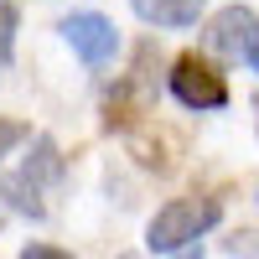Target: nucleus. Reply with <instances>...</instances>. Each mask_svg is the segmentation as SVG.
Listing matches in <instances>:
<instances>
[{"mask_svg": "<svg viewBox=\"0 0 259 259\" xmlns=\"http://www.w3.org/2000/svg\"><path fill=\"white\" fill-rule=\"evenodd\" d=\"M62 36H68V47L89 62V68H104V62L119 52V31H114V21L99 16V11H73L68 21H62Z\"/></svg>", "mask_w": 259, "mask_h": 259, "instance_id": "7ed1b4c3", "label": "nucleus"}, {"mask_svg": "<svg viewBox=\"0 0 259 259\" xmlns=\"http://www.w3.org/2000/svg\"><path fill=\"white\" fill-rule=\"evenodd\" d=\"M202 0H135V16L150 26H192Z\"/></svg>", "mask_w": 259, "mask_h": 259, "instance_id": "39448f33", "label": "nucleus"}, {"mask_svg": "<svg viewBox=\"0 0 259 259\" xmlns=\"http://www.w3.org/2000/svg\"><path fill=\"white\" fill-rule=\"evenodd\" d=\"M21 259H62V254L47 249V244H26V249H21Z\"/></svg>", "mask_w": 259, "mask_h": 259, "instance_id": "1a4fd4ad", "label": "nucleus"}, {"mask_svg": "<svg viewBox=\"0 0 259 259\" xmlns=\"http://www.w3.org/2000/svg\"><path fill=\"white\" fill-rule=\"evenodd\" d=\"M26 135H31V130L21 124V119H0V156H11V150L26 140Z\"/></svg>", "mask_w": 259, "mask_h": 259, "instance_id": "6e6552de", "label": "nucleus"}, {"mask_svg": "<svg viewBox=\"0 0 259 259\" xmlns=\"http://www.w3.org/2000/svg\"><path fill=\"white\" fill-rule=\"evenodd\" d=\"M218 223V202L212 197H171L145 228V249L150 254H182Z\"/></svg>", "mask_w": 259, "mask_h": 259, "instance_id": "f257e3e1", "label": "nucleus"}, {"mask_svg": "<svg viewBox=\"0 0 259 259\" xmlns=\"http://www.w3.org/2000/svg\"><path fill=\"white\" fill-rule=\"evenodd\" d=\"M11 52H16V6L0 0V68L11 62Z\"/></svg>", "mask_w": 259, "mask_h": 259, "instance_id": "0eeeda50", "label": "nucleus"}, {"mask_svg": "<svg viewBox=\"0 0 259 259\" xmlns=\"http://www.w3.org/2000/svg\"><path fill=\"white\" fill-rule=\"evenodd\" d=\"M254 31H259V21L249 6H228L207 21V47L212 52H223V57H249L254 47Z\"/></svg>", "mask_w": 259, "mask_h": 259, "instance_id": "20e7f679", "label": "nucleus"}, {"mask_svg": "<svg viewBox=\"0 0 259 259\" xmlns=\"http://www.w3.org/2000/svg\"><path fill=\"white\" fill-rule=\"evenodd\" d=\"M171 94H177L187 109H223L228 104V83L218 68H207L197 52L177 57V68H171Z\"/></svg>", "mask_w": 259, "mask_h": 259, "instance_id": "f03ea898", "label": "nucleus"}, {"mask_svg": "<svg viewBox=\"0 0 259 259\" xmlns=\"http://www.w3.org/2000/svg\"><path fill=\"white\" fill-rule=\"evenodd\" d=\"M249 62H254V73H259V31H254V47H249Z\"/></svg>", "mask_w": 259, "mask_h": 259, "instance_id": "9d476101", "label": "nucleus"}, {"mask_svg": "<svg viewBox=\"0 0 259 259\" xmlns=\"http://www.w3.org/2000/svg\"><path fill=\"white\" fill-rule=\"evenodd\" d=\"M254 109H259V99H254Z\"/></svg>", "mask_w": 259, "mask_h": 259, "instance_id": "9b49d317", "label": "nucleus"}, {"mask_svg": "<svg viewBox=\"0 0 259 259\" xmlns=\"http://www.w3.org/2000/svg\"><path fill=\"white\" fill-rule=\"evenodd\" d=\"M57 171H62L57 145H52V140H36V156L26 161V171H21V187H31V192H36V182H52Z\"/></svg>", "mask_w": 259, "mask_h": 259, "instance_id": "423d86ee", "label": "nucleus"}]
</instances>
